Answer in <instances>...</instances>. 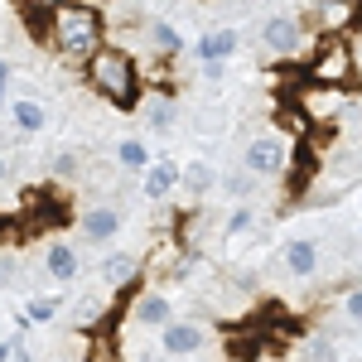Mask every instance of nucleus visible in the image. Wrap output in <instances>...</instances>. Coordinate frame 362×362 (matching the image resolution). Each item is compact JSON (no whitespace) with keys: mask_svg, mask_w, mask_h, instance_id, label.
Instances as JSON below:
<instances>
[{"mask_svg":"<svg viewBox=\"0 0 362 362\" xmlns=\"http://www.w3.org/2000/svg\"><path fill=\"white\" fill-rule=\"evenodd\" d=\"M87 83L92 92H102L116 112H140V68L126 49H97L87 58Z\"/></svg>","mask_w":362,"mask_h":362,"instance_id":"nucleus-1","label":"nucleus"},{"mask_svg":"<svg viewBox=\"0 0 362 362\" xmlns=\"http://www.w3.org/2000/svg\"><path fill=\"white\" fill-rule=\"evenodd\" d=\"M49 39L63 58H92L102 49V10L97 5H83V0H58L54 15H49Z\"/></svg>","mask_w":362,"mask_h":362,"instance_id":"nucleus-2","label":"nucleus"},{"mask_svg":"<svg viewBox=\"0 0 362 362\" xmlns=\"http://www.w3.org/2000/svg\"><path fill=\"white\" fill-rule=\"evenodd\" d=\"M290 165V150L280 136H261L247 145V174H285Z\"/></svg>","mask_w":362,"mask_h":362,"instance_id":"nucleus-3","label":"nucleus"},{"mask_svg":"<svg viewBox=\"0 0 362 362\" xmlns=\"http://www.w3.org/2000/svg\"><path fill=\"white\" fill-rule=\"evenodd\" d=\"M261 39H266V49H276V54H300V44H305V25L290 20V15H276V20H266Z\"/></svg>","mask_w":362,"mask_h":362,"instance_id":"nucleus-4","label":"nucleus"},{"mask_svg":"<svg viewBox=\"0 0 362 362\" xmlns=\"http://www.w3.org/2000/svg\"><path fill=\"white\" fill-rule=\"evenodd\" d=\"M160 334H165V353H169V358H189V353L203 348V338H208V334H203V324H189V319H184V324L169 319Z\"/></svg>","mask_w":362,"mask_h":362,"instance_id":"nucleus-5","label":"nucleus"},{"mask_svg":"<svg viewBox=\"0 0 362 362\" xmlns=\"http://www.w3.org/2000/svg\"><path fill=\"white\" fill-rule=\"evenodd\" d=\"M285 271H290V276H314V271H319V247H314V242H305V237H300V242H290V247H285Z\"/></svg>","mask_w":362,"mask_h":362,"instance_id":"nucleus-6","label":"nucleus"},{"mask_svg":"<svg viewBox=\"0 0 362 362\" xmlns=\"http://www.w3.org/2000/svg\"><path fill=\"white\" fill-rule=\"evenodd\" d=\"M169 314H174V309H169L165 295H140L136 300V324L140 329H165Z\"/></svg>","mask_w":362,"mask_h":362,"instance_id":"nucleus-7","label":"nucleus"},{"mask_svg":"<svg viewBox=\"0 0 362 362\" xmlns=\"http://www.w3.org/2000/svg\"><path fill=\"white\" fill-rule=\"evenodd\" d=\"M83 232L92 237V242H112L116 232H121L116 208H92V213H83Z\"/></svg>","mask_w":362,"mask_h":362,"instance_id":"nucleus-8","label":"nucleus"},{"mask_svg":"<svg viewBox=\"0 0 362 362\" xmlns=\"http://www.w3.org/2000/svg\"><path fill=\"white\" fill-rule=\"evenodd\" d=\"M198 54H203V63H223L227 54H237V29H213V34H203Z\"/></svg>","mask_w":362,"mask_h":362,"instance_id":"nucleus-9","label":"nucleus"},{"mask_svg":"<svg viewBox=\"0 0 362 362\" xmlns=\"http://www.w3.org/2000/svg\"><path fill=\"white\" fill-rule=\"evenodd\" d=\"M179 184H184L189 194H208V189L218 184V169L208 165V160H189V165H184V174H179Z\"/></svg>","mask_w":362,"mask_h":362,"instance_id":"nucleus-10","label":"nucleus"},{"mask_svg":"<svg viewBox=\"0 0 362 362\" xmlns=\"http://www.w3.org/2000/svg\"><path fill=\"white\" fill-rule=\"evenodd\" d=\"M10 116H15V126H20L25 136H34V131H44V126H49V112H44L39 102H25V97L10 107Z\"/></svg>","mask_w":362,"mask_h":362,"instance_id":"nucleus-11","label":"nucleus"},{"mask_svg":"<svg viewBox=\"0 0 362 362\" xmlns=\"http://www.w3.org/2000/svg\"><path fill=\"white\" fill-rule=\"evenodd\" d=\"M49 276L54 280H73L78 276V251L63 247V242H54V247H49Z\"/></svg>","mask_w":362,"mask_h":362,"instance_id":"nucleus-12","label":"nucleus"},{"mask_svg":"<svg viewBox=\"0 0 362 362\" xmlns=\"http://www.w3.org/2000/svg\"><path fill=\"white\" fill-rule=\"evenodd\" d=\"M140 112H145V126H150V131H169V126H174V102H169V97L140 102Z\"/></svg>","mask_w":362,"mask_h":362,"instance_id":"nucleus-13","label":"nucleus"},{"mask_svg":"<svg viewBox=\"0 0 362 362\" xmlns=\"http://www.w3.org/2000/svg\"><path fill=\"white\" fill-rule=\"evenodd\" d=\"M174 184H179V169H174V165H155L150 174H145V194H150V198H165Z\"/></svg>","mask_w":362,"mask_h":362,"instance_id":"nucleus-14","label":"nucleus"},{"mask_svg":"<svg viewBox=\"0 0 362 362\" xmlns=\"http://www.w3.org/2000/svg\"><path fill=\"white\" fill-rule=\"evenodd\" d=\"M136 276V256H126V251H116V256H107V266H102V280L107 285H121V280Z\"/></svg>","mask_w":362,"mask_h":362,"instance_id":"nucleus-15","label":"nucleus"},{"mask_svg":"<svg viewBox=\"0 0 362 362\" xmlns=\"http://www.w3.org/2000/svg\"><path fill=\"white\" fill-rule=\"evenodd\" d=\"M116 160H121L126 169H145L150 165V150H145L140 140H121V145H116Z\"/></svg>","mask_w":362,"mask_h":362,"instance_id":"nucleus-16","label":"nucleus"},{"mask_svg":"<svg viewBox=\"0 0 362 362\" xmlns=\"http://www.w3.org/2000/svg\"><path fill=\"white\" fill-rule=\"evenodd\" d=\"M305 362H338L334 343H329V338H309L305 343Z\"/></svg>","mask_w":362,"mask_h":362,"instance_id":"nucleus-17","label":"nucleus"},{"mask_svg":"<svg viewBox=\"0 0 362 362\" xmlns=\"http://www.w3.org/2000/svg\"><path fill=\"white\" fill-rule=\"evenodd\" d=\"M155 44H160L165 54H179V49H184V39H179L169 25H155Z\"/></svg>","mask_w":362,"mask_h":362,"instance_id":"nucleus-18","label":"nucleus"},{"mask_svg":"<svg viewBox=\"0 0 362 362\" xmlns=\"http://www.w3.org/2000/svg\"><path fill=\"white\" fill-rule=\"evenodd\" d=\"M25 314L44 324V319H54V314H58V300H29V305H25Z\"/></svg>","mask_w":362,"mask_h":362,"instance_id":"nucleus-19","label":"nucleus"},{"mask_svg":"<svg viewBox=\"0 0 362 362\" xmlns=\"http://www.w3.org/2000/svg\"><path fill=\"white\" fill-rule=\"evenodd\" d=\"M343 309H348V319H358V324H362V290H348Z\"/></svg>","mask_w":362,"mask_h":362,"instance_id":"nucleus-20","label":"nucleus"},{"mask_svg":"<svg viewBox=\"0 0 362 362\" xmlns=\"http://www.w3.org/2000/svg\"><path fill=\"white\" fill-rule=\"evenodd\" d=\"M227 189H232V194H251L256 184H251V174L242 169V174H232V179H227Z\"/></svg>","mask_w":362,"mask_h":362,"instance_id":"nucleus-21","label":"nucleus"},{"mask_svg":"<svg viewBox=\"0 0 362 362\" xmlns=\"http://www.w3.org/2000/svg\"><path fill=\"white\" fill-rule=\"evenodd\" d=\"M251 223H256V218H251L247 208H237V213H232V223H227V232H247Z\"/></svg>","mask_w":362,"mask_h":362,"instance_id":"nucleus-22","label":"nucleus"},{"mask_svg":"<svg viewBox=\"0 0 362 362\" xmlns=\"http://www.w3.org/2000/svg\"><path fill=\"white\" fill-rule=\"evenodd\" d=\"M5 83H10V63H0V97H5Z\"/></svg>","mask_w":362,"mask_h":362,"instance_id":"nucleus-23","label":"nucleus"},{"mask_svg":"<svg viewBox=\"0 0 362 362\" xmlns=\"http://www.w3.org/2000/svg\"><path fill=\"white\" fill-rule=\"evenodd\" d=\"M0 184H5V160H0Z\"/></svg>","mask_w":362,"mask_h":362,"instance_id":"nucleus-24","label":"nucleus"},{"mask_svg":"<svg viewBox=\"0 0 362 362\" xmlns=\"http://www.w3.org/2000/svg\"><path fill=\"white\" fill-rule=\"evenodd\" d=\"M319 5H334V0H319Z\"/></svg>","mask_w":362,"mask_h":362,"instance_id":"nucleus-25","label":"nucleus"},{"mask_svg":"<svg viewBox=\"0 0 362 362\" xmlns=\"http://www.w3.org/2000/svg\"><path fill=\"white\" fill-rule=\"evenodd\" d=\"M358 63H362V54H358Z\"/></svg>","mask_w":362,"mask_h":362,"instance_id":"nucleus-26","label":"nucleus"}]
</instances>
